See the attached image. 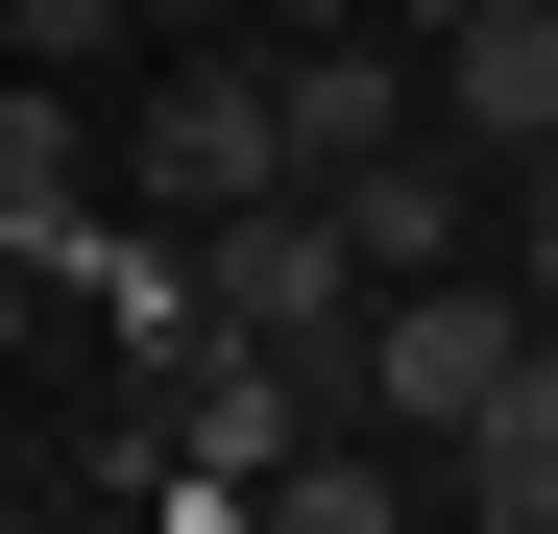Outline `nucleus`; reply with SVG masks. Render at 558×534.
Returning <instances> with one entry per match:
<instances>
[{
  "mask_svg": "<svg viewBox=\"0 0 558 534\" xmlns=\"http://www.w3.org/2000/svg\"><path fill=\"white\" fill-rule=\"evenodd\" d=\"M437 122L486 146V170H534V146H558V0H486V25L437 49Z\"/></svg>",
  "mask_w": 558,
  "mask_h": 534,
  "instance_id": "obj_5",
  "label": "nucleus"
},
{
  "mask_svg": "<svg viewBox=\"0 0 558 534\" xmlns=\"http://www.w3.org/2000/svg\"><path fill=\"white\" fill-rule=\"evenodd\" d=\"M389 25H413V49H461V25H486V0H389Z\"/></svg>",
  "mask_w": 558,
  "mask_h": 534,
  "instance_id": "obj_7",
  "label": "nucleus"
},
{
  "mask_svg": "<svg viewBox=\"0 0 558 534\" xmlns=\"http://www.w3.org/2000/svg\"><path fill=\"white\" fill-rule=\"evenodd\" d=\"M437 510H486V534H558V340H534V365H510L486 413L437 437Z\"/></svg>",
  "mask_w": 558,
  "mask_h": 534,
  "instance_id": "obj_6",
  "label": "nucleus"
},
{
  "mask_svg": "<svg viewBox=\"0 0 558 534\" xmlns=\"http://www.w3.org/2000/svg\"><path fill=\"white\" fill-rule=\"evenodd\" d=\"M267 170H292V98L267 73H146V195L170 219H243Z\"/></svg>",
  "mask_w": 558,
  "mask_h": 534,
  "instance_id": "obj_3",
  "label": "nucleus"
},
{
  "mask_svg": "<svg viewBox=\"0 0 558 534\" xmlns=\"http://www.w3.org/2000/svg\"><path fill=\"white\" fill-rule=\"evenodd\" d=\"M534 340H558V316L510 292V267H389V292H364V413H389V437H461Z\"/></svg>",
  "mask_w": 558,
  "mask_h": 534,
  "instance_id": "obj_1",
  "label": "nucleus"
},
{
  "mask_svg": "<svg viewBox=\"0 0 558 534\" xmlns=\"http://www.w3.org/2000/svg\"><path fill=\"white\" fill-rule=\"evenodd\" d=\"M267 25H364V0H267Z\"/></svg>",
  "mask_w": 558,
  "mask_h": 534,
  "instance_id": "obj_8",
  "label": "nucleus"
},
{
  "mask_svg": "<svg viewBox=\"0 0 558 534\" xmlns=\"http://www.w3.org/2000/svg\"><path fill=\"white\" fill-rule=\"evenodd\" d=\"M267 98H292V170H364V146L437 122V49L364 0V25H292V49H267Z\"/></svg>",
  "mask_w": 558,
  "mask_h": 534,
  "instance_id": "obj_2",
  "label": "nucleus"
},
{
  "mask_svg": "<svg viewBox=\"0 0 558 534\" xmlns=\"http://www.w3.org/2000/svg\"><path fill=\"white\" fill-rule=\"evenodd\" d=\"M146 25H219V0H146Z\"/></svg>",
  "mask_w": 558,
  "mask_h": 534,
  "instance_id": "obj_9",
  "label": "nucleus"
},
{
  "mask_svg": "<svg viewBox=\"0 0 558 534\" xmlns=\"http://www.w3.org/2000/svg\"><path fill=\"white\" fill-rule=\"evenodd\" d=\"M316 195L364 219V267H486V195H510V170L461 146V122H413V146H364V170H316Z\"/></svg>",
  "mask_w": 558,
  "mask_h": 534,
  "instance_id": "obj_4",
  "label": "nucleus"
}]
</instances>
